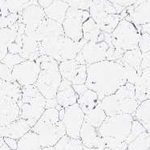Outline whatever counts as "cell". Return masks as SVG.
Here are the masks:
<instances>
[{
  "label": "cell",
  "mask_w": 150,
  "mask_h": 150,
  "mask_svg": "<svg viewBox=\"0 0 150 150\" xmlns=\"http://www.w3.org/2000/svg\"><path fill=\"white\" fill-rule=\"evenodd\" d=\"M128 82L126 65L120 59L87 65L86 86L98 94L99 100L113 94Z\"/></svg>",
  "instance_id": "6da1fadb"
},
{
  "label": "cell",
  "mask_w": 150,
  "mask_h": 150,
  "mask_svg": "<svg viewBox=\"0 0 150 150\" xmlns=\"http://www.w3.org/2000/svg\"><path fill=\"white\" fill-rule=\"evenodd\" d=\"M133 119L131 114H119L106 117L98 129L106 147L112 150L127 149L126 140L131 131Z\"/></svg>",
  "instance_id": "7a4b0ae2"
},
{
  "label": "cell",
  "mask_w": 150,
  "mask_h": 150,
  "mask_svg": "<svg viewBox=\"0 0 150 150\" xmlns=\"http://www.w3.org/2000/svg\"><path fill=\"white\" fill-rule=\"evenodd\" d=\"M31 130L38 135L42 148L54 146L66 135L64 125L59 117V111L54 108H46Z\"/></svg>",
  "instance_id": "3957f363"
},
{
  "label": "cell",
  "mask_w": 150,
  "mask_h": 150,
  "mask_svg": "<svg viewBox=\"0 0 150 150\" xmlns=\"http://www.w3.org/2000/svg\"><path fill=\"white\" fill-rule=\"evenodd\" d=\"M139 104L140 103L136 98L134 84L129 82L113 94L105 96L100 102V105L107 117L119 114H131L133 116Z\"/></svg>",
  "instance_id": "277c9868"
},
{
  "label": "cell",
  "mask_w": 150,
  "mask_h": 150,
  "mask_svg": "<svg viewBox=\"0 0 150 150\" xmlns=\"http://www.w3.org/2000/svg\"><path fill=\"white\" fill-rule=\"evenodd\" d=\"M38 59L40 71L34 85L47 100L54 99L62 80L59 62L47 55H41Z\"/></svg>",
  "instance_id": "5b68a950"
},
{
  "label": "cell",
  "mask_w": 150,
  "mask_h": 150,
  "mask_svg": "<svg viewBox=\"0 0 150 150\" xmlns=\"http://www.w3.org/2000/svg\"><path fill=\"white\" fill-rule=\"evenodd\" d=\"M46 101L47 99L35 85L22 87L21 99L18 101L19 117L26 120L32 128L46 109Z\"/></svg>",
  "instance_id": "8992f818"
},
{
  "label": "cell",
  "mask_w": 150,
  "mask_h": 150,
  "mask_svg": "<svg viewBox=\"0 0 150 150\" xmlns=\"http://www.w3.org/2000/svg\"><path fill=\"white\" fill-rule=\"evenodd\" d=\"M111 36L114 47L126 52L138 48L141 33L132 22L123 18L111 33Z\"/></svg>",
  "instance_id": "52a82bcc"
},
{
  "label": "cell",
  "mask_w": 150,
  "mask_h": 150,
  "mask_svg": "<svg viewBox=\"0 0 150 150\" xmlns=\"http://www.w3.org/2000/svg\"><path fill=\"white\" fill-rule=\"evenodd\" d=\"M89 17V11H82L69 6L64 20L62 23L65 36L70 38L76 42L82 40V26Z\"/></svg>",
  "instance_id": "ba28073f"
},
{
  "label": "cell",
  "mask_w": 150,
  "mask_h": 150,
  "mask_svg": "<svg viewBox=\"0 0 150 150\" xmlns=\"http://www.w3.org/2000/svg\"><path fill=\"white\" fill-rule=\"evenodd\" d=\"M45 16L43 8L40 6L37 0H30L23 4L19 19L25 26V35L28 36L33 35Z\"/></svg>",
  "instance_id": "9c48e42d"
},
{
  "label": "cell",
  "mask_w": 150,
  "mask_h": 150,
  "mask_svg": "<svg viewBox=\"0 0 150 150\" xmlns=\"http://www.w3.org/2000/svg\"><path fill=\"white\" fill-rule=\"evenodd\" d=\"M40 71V62L36 60L25 59L14 66L11 69V76L21 86L34 85L36 82Z\"/></svg>",
  "instance_id": "30bf717a"
},
{
  "label": "cell",
  "mask_w": 150,
  "mask_h": 150,
  "mask_svg": "<svg viewBox=\"0 0 150 150\" xmlns=\"http://www.w3.org/2000/svg\"><path fill=\"white\" fill-rule=\"evenodd\" d=\"M109 45L106 42H87L76 57L80 64L88 65L106 60V52Z\"/></svg>",
  "instance_id": "8fae6325"
},
{
  "label": "cell",
  "mask_w": 150,
  "mask_h": 150,
  "mask_svg": "<svg viewBox=\"0 0 150 150\" xmlns=\"http://www.w3.org/2000/svg\"><path fill=\"white\" fill-rule=\"evenodd\" d=\"M84 120V113L79 106L75 104L64 108V113L62 119L66 130V135L76 139H80V132Z\"/></svg>",
  "instance_id": "7c38bea8"
},
{
  "label": "cell",
  "mask_w": 150,
  "mask_h": 150,
  "mask_svg": "<svg viewBox=\"0 0 150 150\" xmlns=\"http://www.w3.org/2000/svg\"><path fill=\"white\" fill-rule=\"evenodd\" d=\"M120 15L135 26L147 24L150 23V0H137L134 4L125 7Z\"/></svg>",
  "instance_id": "4fadbf2b"
},
{
  "label": "cell",
  "mask_w": 150,
  "mask_h": 150,
  "mask_svg": "<svg viewBox=\"0 0 150 150\" xmlns=\"http://www.w3.org/2000/svg\"><path fill=\"white\" fill-rule=\"evenodd\" d=\"M62 78L72 84H84L87 80V65L80 64L76 59L64 60L59 63Z\"/></svg>",
  "instance_id": "5bb4252c"
},
{
  "label": "cell",
  "mask_w": 150,
  "mask_h": 150,
  "mask_svg": "<svg viewBox=\"0 0 150 150\" xmlns=\"http://www.w3.org/2000/svg\"><path fill=\"white\" fill-rule=\"evenodd\" d=\"M22 87L11 76V71L0 61V98L9 96L17 101L21 99Z\"/></svg>",
  "instance_id": "9a60e30c"
},
{
  "label": "cell",
  "mask_w": 150,
  "mask_h": 150,
  "mask_svg": "<svg viewBox=\"0 0 150 150\" xmlns=\"http://www.w3.org/2000/svg\"><path fill=\"white\" fill-rule=\"evenodd\" d=\"M20 108L18 101L9 96L0 98V128L19 118Z\"/></svg>",
  "instance_id": "2e32d148"
},
{
  "label": "cell",
  "mask_w": 150,
  "mask_h": 150,
  "mask_svg": "<svg viewBox=\"0 0 150 150\" xmlns=\"http://www.w3.org/2000/svg\"><path fill=\"white\" fill-rule=\"evenodd\" d=\"M87 42L88 41L84 39L76 42L65 35L60 37L59 44V63L64 60L75 59Z\"/></svg>",
  "instance_id": "e0dca14e"
},
{
  "label": "cell",
  "mask_w": 150,
  "mask_h": 150,
  "mask_svg": "<svg viewBox=\"0 0 150 150\" xmlns=\"http://www.w3.org/2000/svg\"><path fill=\"white\" fill-rule=\"evenodd\" d=\"M80 139L86 148L104 149L106 145L100 137L97 128H95L88 121L83 120L80 132Z\"/></svg>",
  "instance_id": "ac0fdd59"
},
{
  "label": "cell",
  "mask_w": 150,
  "mask_h": 150,
  "mask_svg": "<svg viewBox=\"0 0 150 150\" xmlns=\"http://www.w3.org/2000/svg\"><path fill=\"white\" fill-rule=\"evenodd\" d=\"M55 99L61 107L67 108L76 104L78 95L70 81L62 78Z\"/></svg>",
  "instance_id": "d6986e66"
},
{
  "label": "cell",
  "mask_w": 150,
  "mask_h": 150,
  "mask_svg": "<svg viewBox=\"0 0 150 150\" xmlns=\"http://www.w3.org/2000/svg\"><path fill=\"white\" fill-rule=\"evenodd\" d=\"M31 129V127L28 121L19 117L7 125L0 128V137H10L18 141Z\"/></svg>",
  "instance_id": "ffe728a7"
},
{
  "label": "cell",
  "mask_w": 150,
  "mask_h": 150,
  "mask_svg": "<svg viewBox=\"0 0 150 150\" xmlns=\"http://www.w3.org/2000/svg\"><path fill=\"white\" fill-rule=\"evenodd\" d=\"M136 98L139 103L150 99V67L142 69L134 83Z\"/></svg>",
  "instance_id": "44dd1931"
},
{
  "label": "cell",
  "mask_w": 150,
  "mask_h": 150,
  "mask_svg": "<svg viewBox=\"0 0 150 150\" xmlns=\"http://www.w3.org/2000/svg\"><path fill=\"white\" fill-rule=\"evenodd\" d=\"M89 14L94 21L97 22L108 15L119 13L116 6L108 0H93L89 8Z\"/></svg>",
  "instance_id": "7402d4cb"
},
{
  "label": "cell",
  "mask_w": 150,
  "mask_h": 150,
  "mask_svg": "<svg viewBox=\"0 0 150 150\" xmlns=\"http://www.w3.org/2000/svg\"><path fill=\"white\" fill-rule=\"evenodd\" d=\"M19 18L17 23L10 28H4L0 29V61L8 53V47L16 40L18 31Z\"/></svg>",
  "instance_id": "603a6c76"
},
{
  "label": "cell",
  "mask_w": 150,
  "mask_h": 150,
  "mask_svg": "<svg viewBox=\"0 0 150 150\" xmlns=\"http://www.w3.org/2000/svg\"><path fill=\"white\" fill-rule=\"evenodd\" d=\"M69 5L62 0H53L49 6L44 8V13L47 17L61 23L64 22Z\"/></svg>",
  "instance_id": "cb8c5ba5"
},
{
  "label": "cell",
  "mask_w": 150,
  "mask_h": 150,
  "mask_svg": "<svg viewBox=\"0 0 150 150\" xmlns=\"http://www.w3.org/2000/svg\"><path fill=\"white\" fill-rule=\"evenodd\" d=\"M20 55L24 59L36 60L41 56L39 42L32 37L28 36L24 34L23 35V47Z\"/></svg>",
  "instance_id": "d4e9b609"
},
{
  "label": "cell",
  "mask_w": 150,
  "mask_h": 150,
  "mask_svg": "<svg viewBox=\"0 0 150 150\" xmlns=\"http://www.w3.org/2000/svg\"><path fill=\"white\" fill-rule=\"evenodd\" d=\"M100 102L98 94L88 88L83 93L78 95L77 104H79L84 114L88 113L89 111L94 108Z\"/></svg>",
  "instance_id": "484cf974"
},
{
  "label": "cell",
  "mask_w": 150,
  "mask_h": 150,
  "mask_svg": "<svg viewBox=\"0 0 150 150\" xmlns=\"http://www.w3.org/2000/svg\"><path fill=\"white\" fill-rule=\"evenodd\" d=\"M38 135L30 130L17 141L16 150H42Z\"/></svg>",
  "instance_id": "4316f807"
},
{
  "label": "cell",
  "mask_w": 150,
  "mask_h": 150,
  "mask_svg": "<svg viewBox=\"0 0 150 150\" xmlns=\"http://www.w3.org/2000/svg\"><path fill=\"white\" fill-rule=\"evenodd\" d=\"M133 118L137 120L144 129L150 132V99L140 103L133 115Z\"/></svg>",
  "instance_id": "83f0119b"
},
{
  "label": "cell",
  "mask_w": 150,
  "mask_h": 150,
  "mask_svg": "<svg viewBox=\"0 0 150 150\" xmlns=\"http://www.w3.org/2000/svg\"><path fill=\"white\" fill-rule=\"evenodd\" d=\"M101 31L100 28L91 17H89L82 26L83 39L88 42H97Z\"/></svg>",
  "instance_id": "f1b7e54d"
},
{
  "label": "cell",
  "mask_w": 150,
  "mask_h": 150,
  "mask_svg": "<svg viewBox=\"0 0 150 150\" xmlns=\"http://www.w3.org/2000/svg\"><path fill=\"white\" fill-rule=\"evenodd\" d=\"M121 60L130 67H134L140 74L141 73L142 69L141 67V64L142 61V52L140 51L139 48L125 52Z\"/></svg>",
  "instance_id": "f546056e"
},
{
  "label": "cell",
  "mask_w": 150,
  "mask_h": 150,
  "mask_svg": "<svg viewBox=\"0 0 150 150\" xmlns=\"http://www.w3.org/2000/svg\"><path fill=\"white\" fill-rule=\"evenodd\" d=\"M106 117L107 115L104 112L103 108L100 107V103L94 108L89 111L88 113L84 114V120L88 121L89 124H91L92 126L97 129L100 127Z\"/></svg>",
  "instance_id": "4dcf8cb0"
},
{
  "label": "cell",
  "mask_w": 150,
  "mask_h": 150,
  "mask_svg": "<svg viewBox=\"0 0 150 150\" xmlns=\"http://www.w3.org/2000/svg\"><path fill=\"white\" fill-rule=\"evenodd\" d=\"M83 143L80 139H76L64 135L54 145L56 150H83Z\"/></svg>",
  "instance_id": "1f68e13d"
},
{
  "label": "cell",
  "mask_w": 150,
  "mask_h": 150,
  "mask_svg": "<svg viewBox=\"0 0 150 150\" xmlns=\"http://www.w3.org/2000/svg\"><path fill=\"white\" fill-rule=\"evenodd\" d=\"M121 19L123 18L120 14H111V15H108L107 16H105L96 23L98 25L99 28H100L101 31L111 34L113 31L114 29L117 28V26Z\"/></svg>",
  "instance_id": "d6a6232c"
},
{
  "label": "cell",
  "mask_w": 150,
  "mask_h": 150,
  "mask_svg": "<svg viewBox=\"0 0 150 150\" xmlns=\"http://www.w3.org/2000/svg\"><path fill=\"white\" fill-rule=\"evenodd\" d=\"M150 148V132L145 131L128 144L126 150H146Z\"/></svg>",
  "instance_id": "836d02e7"
},
{
  "label": "cell",
  "mask_w": 150,
  "mask_h": 150,
  "mask_svg": "<svg viewBox=\"0 0 150 150\" xmlns=\"http://www.w3.org/2000/svg\"><path fill=\"white\" fill-rule=\"evenodd\" d=\"M145 131H146V129H144V126L142 125L137 120L133 119L131 131H130L129 137H128L127 140H126L127 144H130L132 141H134L135 139L139 135L141 134L142 132H145Z\"/></svg>",
  "instance_id": "e575fe53"
},
{
  "label": "cell",
  "mask_w": 150,
  "mask_h": 150,
  "mask_svg": "<svg viewBox=\"0 0 150 150\" xmlns=\"http://www.w3.org/2000/svg\"><path fill=\"white\" fill-rule=\"evenodd\" d=\"M24 59L20 55H18V54L7 53L6 56L1 60V62L5 65H6L11 71L14 66H16V64H18L24 61Z\"/></svg>",
  "instance_id": "d590c367"
},
{
  "label": "cell",
  "mask_w": 150,
  "mask_h": 150,
  "mask_svg": "<svg viewBox=\"0 0 150 150\" xmlns=\"http://www.w3.org/2000/svg\"><path fill=\"white\" fill-rule=\"evenodd\" d=\"M138 48L142 53L149 52L150 50V35L143 32L141 33V36L138 42Z\"/></svg>",
  "instance_id": "8d00e7d4"
},
{
  "label": "cell",
  "mask_w": 150,
  "mask_h": 150,
  "mask_svg": "<svg viewBox=\"0 0 150 150\" xmlns=\"http://www.w3.org/2000/svg\"><path fill=\"white\" fill-rule=\"evenodd\" d=\"M125 52L121 50H117L114 47L113 45L109 46L106 52V60L108 61H115L122 58Z\"/></svg>",
  "instance_id": "74e56055"
},
{
  "label": "cell",
  "mask_w": 150,
  "mask_h": 150,
  "mask_svg": "<svg viewBox=\"0 0 150 150\" xmlns=\"http://www.w3.org/2000/svg\"><path fill=\"white\" fill-rule=\"evenodd\" d=\"M93 0H72L68 5L70 7L82 11H89Z\"/></svg>",
  "instance_id": "f35d334b"
},
{
  "label": "cell",
  "mask_w": 150,
  "mask_h": 150,
  "mask_svg": "<svg viewBox=\"0 0 150 150\" xmlns=\"http://www.w3.org/2000/svg\"><path fill=\"white\" fill-rule=\"evenodd\" d=\"M108 1L115 4V5L123 6L125 8L127 6H131L137 2V0H108Z\"/></svg>",
  "instance_id": "ab89813d"
},
{
  "label": "cell",
  "mask_w": 150,
  "mask_h": 150,
  "mask_svg": "<svg viewBox=\"0 0 150 150\" xmlns=\"http://www.w3.org/2000/svg\"><path fill=\"white\" fill-rule=\"evenodd\" d=\"M150 67V50L149 52L142 53V61H141V69H144Z\"/></svg>",
  "instance_id": "60d3db41"
},
{
  "label": "cell",
  "mask_w": 150,
  "mask_h": 150,
  "mask_svg": "<svg viewBox=\"0 0 150 150\" xmlns=\"http://www.w3.org/2000/svg\"><path fill=\"white\" fill-rule=\"evenodd\" d=\"M46 108H56L57 110L59 111L62 108L59 104L57 103V101L54 99H47L46 101Z\"/></svg>",
  "instance_id": "b9f144b4"
},
{
  "label": "cell",
  "mask_w": 150,
  "mask_h": 150,
  "mask_svg": "<svg viewBox=\"0 0 150 150\" xmlns=\"http://www.w3.org/2000/svg\"><path fill=\"white\" fill-rule=\"evenodd\" d=\"M4 141L6 142V144L9 146L12 150H16V148H17V141L15 139H12V138L10 137H3Z\"/></svg>",
  "instance_id": "7bdbcfd3"
},
{
  "label": "cell",
  "mask_w": 150,
  "mask_h": 150,
  "mask_svg": "<svg viewBox=\"0 0 150 150\" xmlns=\"http://www.w3.org/2000/svg\"><path fill=\"white\" fill-rule=\"evenodd\" d=\"M52 1H53V0H37L38 3L40 4V6H41L42 8H43V9L49 6L50 4L52 3Z\"/></svg>",
  "instance_id": "ee69618b"
},
{
  "label": "cell",
  "mask_w": 150,
  "mask_h": 150,
  "mask_svg": "<svg viewBox=\"0 0 150 150\" xmlns=\"http://www.w3.org/2000/svg\"><path fill=\"white\" fill-rule=\"evenodd\" d=\"M0 150H12L6 144L3 137H0Z\"/></svg>",
  "instance_id": "f6af8a7d"
},
{
  "label": "cell",
  "mask_w": 150,
  "mask_h": 150,
  "mask_svg": "<svg viewBox=\"0 0 150 150\" xmlns=\"http://www.w3.org/2000/svg\"><path fill=\"white\" fill-rule=\"evenodd\" d=\"M42 150H56L54 148V146H49V147H44L42 149Z\"/></svg>",
  "instance_id": "bcb514c9"
},
{
  "label": "cell",
  "mask_w": 150,
  "mask_h": 150,
  "mask_svg": "<svg viewBox=\"0 0 150 150\" xmlns=\"http://www.w3.org/2000/svg\"><path fill=\"white\" fill-rule=\"evenodd\" d=\"M18 1H20V2H21L23 4H25V3H28V2H29L30 0H18Z\"/></svg>",
  "instance_id": "7dc6e473"
},
{
  "label": "cell",
  "mask_w": 150,
  "mask_h": 150,
  "mask_svg": "<svg viewBox=\"0 0 150 150\" xmlns=\"http://www.w3.org/2000/svg\"><path fill=\"white\" fill-rule=\"evenodd\" d=\"M62 1H64V2H65V3H67V4H69L72 0H62Z\"/></svg>",
  "instance_id": "c3c4849f"
},
{
  "label": "cell",
  "mask_w": 150,
  "mask_h": 150,
  "mask_svg": "<svg viewBox=\"0 0 150 150\" xmlns=\"http://www.w3.org/2000/svg\"><path fill=\"white\" fill-rule=\"evenodd\" d=\"M146 150H150V148H149V149H146Z\"/></svg>",
  "instance_id": "681fc988"
},
{
  "label": "cell",
  "mask_w": 150,
  "mask_h": 150,
  "mask_svg": "<svg viewBox=\"0 0 150 150\" xmlns=\"http://www.w3.org/2000/svg\"><path fill=\"white\" fill-rule=\"evenodd\" d=\"M0 1H2V0H0Z\"/></svg>",
  "instance_id": "f907efd6"
}]
</instances>
